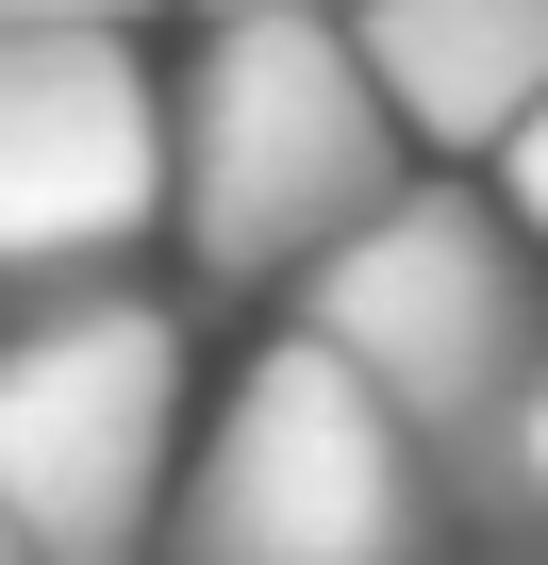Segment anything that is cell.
<instances>
[{
    "label": "cell",
    "instance_id": "cell-1",
    "mask_svg": "<svg viewBox=\"0 0 548 565\" xmlns=\"http://www.w3.org/2000/svg\"><path fill=\"white\" fill-rule=\"evenodd\" d=\"M399 134L350 18H216L183 84V249L216 282H316L399 200Z\"/></svg>",
    "mask_w": 548,
    "mask_h": 565
},
{
    "label": "cell",
    "instance_id": "cell-2",
    "mask_svg": "<svg viewBox=\"0 0 548 565\" xmlns=\"http://www.w3.org/2000/svg\"><path fill=\"white\" fill-rule=\"evenodd\" d=\"M300 333H333V350L416 416V449L465 482V515L498 499L515 399H531V366H548V282H531V249H515L465 183H399V200L300 282Z\"/></svg>",
    "mask_w": 548,
    "mask_h": 565
},
{
    "label": "cell",
    "instance_id": "cell-3",
    "mask_svg": "<svg viewBox=\"0 0 548 565\" xmlns=\"http://www.w3.org/2000/svg\"><path fill=\"white\" fill-rule=\"evenodd\" d=\"M416 515H432L416 416L333 333H283V350H249V383L216 399V449H200L166 548L183 565H399Z\"/></svg>",
    "mask_w": 548,
    "mask_h": 565
},
{
    "label": "cell",
    "instance_id": "cell-4",
    "mask_svg": "<svg viewBox=\"0 0 548 565\" xmlns=\"http://www.w3.org/2000/svg\"><path fill=\"white\" fill-rule=\"evenodd\" d=\"M183 433V317L117 300V282H51L0 333V515L34 532V565H150Z\"/></svg>",
    "mask_w": 548,
    "mask_h": 565
},
{
    "label": "cell",
    "instance_id": "cell-5",
    "mask_svg": "<svg viewBox=\"0 0 548 565\" xmlns=\"http://www.w3.org/2000/svg\"><path fill=\"white\" fill-rule=\"evenodd\" d=\"M183 200V117L133 34H0V282H84Z\"/></svg>",
    "mask_w": 548,
    "mask_h": 565
},
{
    "label": "cell",
    "instance_id": "cell-6",
    "mask_svg": "<svg viewBox=\"0 0 548 565\" xmlns=\"http://www.w3.org/2000/svg\"><path fill=\"white\" fill-rule=\"evenodd\" d=\"M350 34L432 150H515V117L548 100V0H366Z\"/></svg>",
    "mask_w": 548,
    "mask_h": 565
},
{
    "label": "cell",
    "instance_id": "cell-7",
    "mask_svg": "<svg viewBox=\"0 0 548 565\" xmlns=\"http://www.w3.org/2000/svg\"><path fill=\"white\" fill-rule=\"evenodd\" d=\"M482 515H498V532H515V515L548 532V366H531V399H515V449H498V499H482Z\"/></svg>",
    "mask_w": 548,
    "mask_h": 565
},
{
    "label": "cell",
    "instance_id": "cell-8",
    "mask_svg": "<svg viewBox=\"0 0 548 565\" xmlns=\"http://www.w3.org/2000/svg\"><path fill=\"white\" fill-rule=\"evenodd\" d=\"M133 0H0V34H117Z\"/></svg>",
    "mask_w": 548,
    "mask_h": 565
},
{
    "label": "cell",
    "instance_id": "cell-9",
    "mask_svg": "<svg viewBox=\"0 0 548 565\" xmlns=\"http://www.w3.org/2000/svg\"><path fill=\"white\" fill-rule=\"evenodd\" d=\"M498 167H515V216H531V233H548V100H531V117H515V150H498Z\"/></svg>",
    "mask_w": 548,
    "mask_h": 565
},
{
    "label": "cell",
    "instance_id": "cell-10",
    "mask_svg": "<svg viewBox=\"0 0 548 565\" xmlns=\"http://www.w3.org/2000/svg\"><path fill=\"white\" fill-rule=\"evenodd\" d=\"M216 18H316V0H216Z\"/></svg>",
    "mask_w": 548,
    "mask_h": 565
},
{
    "label": "cell",
    "instance_id": "cell-11",
    "mask_svg": "<svg viewBox=\"0 0 548 565\" xmlns=\"http://www.w3.org/2000/svg\"><path fill=\"white\" fill-rule=\"evenodd\" d=\"M0 565H34V532H18V515H0Z\"/></svg>",
    "mask_w": 548,
    "mask_h": 565
}]
</instances>
